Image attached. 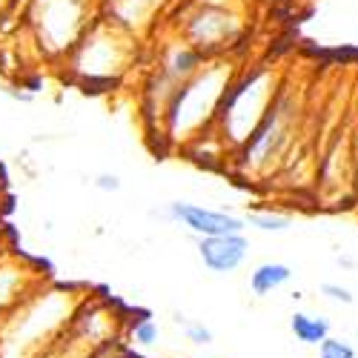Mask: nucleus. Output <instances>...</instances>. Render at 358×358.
Instances as JSON below:
<instances>
[{
  "instance_id": "obj_1",
  "label": "nucleus",
  "mask_w": 358,
  "mask_h": 358,
  "mask_svg": "<svg viewBox=\"0 0 358 358\" xmlns=\"http://www.w3.org/2000/svg\"><path fill=\"white\" fill-rule=\"evenodd\" d=\"M169 218L175 224L187 227L192 235H198V241L201 238H218V235H244V227H247V221L238 215L206 210L201 203H181V201L169 203Z\"/></svg>"
},
{
  "instance_id": "obj_2",
  "label": "nucleus",
  "mask_w": 358,
  "mask_h": 358,
  "mask_svg": "<svg viewBox=\"0 0 358 358\" xmlns=\"http://www.w3.org/2000/svg\"><path fill=\"white\" fill-rule=\"evenodd\" d=\"M198 255L203 266L215 275L235 273L238 266H244L250 258V241L244 235H218V238H201L198 241Z\"/></svg>"
},
{
  "instance_id": "obj_3",
  "label": "nucleus",
  "mask_w": 358,
  "mask_h": 358,
  "mask_svg": "<svg viewBox=\"0 0 358 358\" xmlns=\"http://www.w3.org/2000/svg\"><path fill=\"white\" fill-rule=\"evenodd\" d=\"M292 281V266L281 264V261H264L250 273V292L258 298L273 295L275 289L287 287Z\"/></svg>"
},
{
  "instance_id": "obj_4",
  "label": "nucleus",
  "mask_w": 358,
  "mask_h": 358,
  "mask_svg": "<svg viewBox=\"0 0 358 358\" xmlns=\"http://www.w3.org/2000/svg\"><path fill=\"white\" fill-rule=\"evenodd\" d=\"M289 333L304 347H321L327 338H330V318L313 315V313H292L289 315Z\"/></svg>"
},
{
  "instance_id": "obj_5",
  "label": "nucleus",
  "mask_w": 358,
  "mask_h": 358,
  "mask_svg": "<svg viewBox=\"0 0 358 358\" xmlns=\"http://www.w3.org/2000/svg\"><path fill=\"white\" fill-rule=\"evenodd\" d=\"M158 338H161V327H158V321H155L152 315L135 318V321L129 324L127 341H129L132 347H141V350H146V347H155V344H158Z\"/></svg>"
},
{
  "instance_id": "obj_6",
  "label": "nucleus",
  "mask_w": 358,
  "mask_h": 358,
  "mask_svg": "<svg viewBox=\"0 0 358 358\" xmlns=\"http://www.w3.org/2000/svg\"><path fill=\"white\" fill-rule=\"evenodd\" d=\"M247 224L255 227V229H261V232H287V229L292 227V218L266 210V213H252V215L247 218Z\"/></svg>"
},
{
  "instance_id": "obj_7",
  "label": "nucleus",
  "mask_w": 358,
  "mask_h": 358,
  "mask_svg": "<svg viewBox=\"0 0 358 358\" xmlns=\"http://www.w3.org/2000/svg\"><path fill=\"white\" fill-rule=\"evenodd\" d=\"M355 347L347 341V338H338V336H330L321 347H318V358H355Z\"/></svg>"
},
{
  "instance_id": "obj_8",
  "label": "nucleus",
  "mask_w": 358,
  "mask_h": 358,
  "mask_svg": "<svg viewBox=\"0 0 358 358\" xmlns=\"http://www.w3.org/2000/svg\"><path fill=\"white\" fill-rule=\"evenodd\" d=\"M178 324H181L187 341H192V344H198V347L213 344V330H210V327H203L201 321H181V318H178Z\"/></svg>"
},
{
  "instance_id": "obj_9",
  "label": "nucleus",
  "mask_w": 358,
  "mask_h": 358,
  "mask_svg": "<svg viewBox=\"0 0 358 358\" xmlns=\"http://www.w3.org/2000/svg\"><path fill=\"white\" fill-rule=\"evenodd\" d=\"M321 295L327 298V301H336L341 307H350L355 301V295H352L350 287H341V284H333V281H324L321 284Z\"/></svg>"
},
{
  "instance_id": "obj_10",
  "label": "nucleus",
  "mask_w": 358,
  "mask_h": 358,
  "mask_svg": "<svg viewBox=\"0 0 358 358\" xmlns=\"http://www.w3.org/2000/svg\"><path fill=\"white\" fill-rule=\"evenodd\" d=\"M98 189H106V192H117V189H121V181H117L115 175H101V178H98Z\"/></svg>"
}]
</instances>
